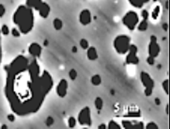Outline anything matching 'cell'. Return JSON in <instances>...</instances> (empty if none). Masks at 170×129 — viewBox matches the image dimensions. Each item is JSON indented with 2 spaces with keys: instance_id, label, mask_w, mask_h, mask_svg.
<instances>
[{
  "instance_id": "obj_5",
  "label": "cell",
  "mask_w": 170,
  "mask_h": 129,
  "mask_svg": "<svg viewBox=\"0 0 170 129\" xmlns=\"http://www.w3.org/2000/svg\"><path fill=\"white\" fill-rule=\"evenodd\" d=\"M140 79L144 86V94L147 97L151 96L152 94L153 88H154V81L151 76L148 75L147 72H141L140 74Z\"/></svg>"
},
{
  "instance_id": "obj_26",
  "label": "cell",
  "mask_w": 170,
  "mask_h": 129,
  "mask_svg": "<svg viewBox=\"0 0 170 129\" xmlns=\"http://www.w3.org/2000/svg\"><path fill=\"white\" fill-rule=\"evenodd\" d=\"M80 46L83 48V49H88L89 47V45H88V41L86 40V39H82L80 41Z\"/></svg>"
},
{
  "instance_id": "obj_41",
  "label": "cell",
  "mask_w": 170,
  "mask_h": 129,
  "mask_svg": "<svg viewBox=\"0 0 170 129\" xmlns=\"http://www.w3.org/2000/svg\"><path fill=\"white\" fill-rule=\"evenodd\" d=\"M166 114H168V106H166Z\"/></svg>"
},
{
  "instance_id": "obj_36",
  "label": "cell",
  "mask_w": 170,
  "mask_h": 129,
  "mask_svg": "<svg viewBox=\"0 0 170 129\" xmlns=\"http://www.w3.org/2000/svg\"><path fill=\"white\" fill-rule=\"evenodd\" d=\"M98 128H100V129H101V128H104V129H105V128H107V125H105V124H101V125H99V126H98Z\"/></svg>"
},
{
  "instance_id": "obj_11",
  "label": "cell",
  "mask_w": 170,
  "mask_h": 129,
  "mask_svg": "<svg viewBox=\"0 0 170 129\" xmlns=\"http://www.w3.org/2000/svg\"><path fill=\"white\" fill-rule=\"evenodd\" d=\"M42 52V48L41 46L37 44V42H32V44L28 46V53L32 57V58H40Z\"/></svg>"
},
{
  "instance_id": "obj_24",
  "label": "cell",
  "mask_w": 170,
  "mask_h": 129,
  "mask_svg": "<svg viewBox=\"0 0 170 129\" xmlns=\"http://www.w3.org/2000/svg\"><path fill=\"white\" fill-rule=\"evenodd\" d=\"M0 31H1V34H3V35H9L10 32L9 26L7 25H3L1 26V29H0Z\"/></svg>"
},
{
  "instance_id": "obj_17",
  "label": "cell",
  "mask_w": 170,
  "mask_h": 129,
  "mask_svg": "<svg viewBox=\"0 0 170 129\" xmlns=\"http://www.w3.org/2000/svg\"><path fill=\"white\" fill-rule=\"evenodd\" d=\"M148 21L147 20H142L140 23H138L137 25V29L141 32H144L148 29Z\"/></svg>"
},
{
  "instance_id": "obj_9",
  "label": "cell",
  "mask_w": 170,
  "mask_h": 129,
  "mask_svg": "<svg viewBox=\"0 0 170 129\" xmlns=\"http://www.w3.org/2000/svg\"><path fill=\"white\" fill-rule=\"evenodd\" d=\"M126 63L136 65L139 63V59L137 57V46L136 45H131L128 51V55L126 57Z\"/></svg>"
},
{
  "instance_id": "obj_23",
  "label": "cell",
  "mask_w": 170,
  "mask_h": 129,
  "mask_svg": "<svg viewBox=\"0 0 170 129\" xmlns=\"http://www.w3.org/2000/svg\"><path fill=\"white\" fill-rule=\"evenodd\" d=\"M107 128H121V125H120V124H118L115 120H111L107 125Z\"/></svg>"
},
{
  "instance_id": "obj_18",
  "label": "cell",
  "mask_w": 170,
  "mask_h": 129,
  "mask_svg": "<svg viewBox=\"0 0 170 129\" xmlns=\"http://www.w3.org/2000/svg\"><path fill=\"white\" fill-rule=\"evenodd\" d=\"M90 81H91V84L93 86H99V85H101V83H102V78L99 75H94L93 76L91 77Z\"/></svg>"
},
{
  "instance_id": "obj_31",
  "label": "cell",
  "mask_w": 170,
  "mask_h": 129,
  "mask_svg": "<svg viewBox=\"0 0 170 129\" xmlns=\"http://www.w3.org/2000/svg\"><path fill=\"white\" fill-rule=\"evenodd\" d=\"M6 13V9H5V6L3 4H0V18L3 17Z\"/></svg>"
},
{
  "instance_id": "obj_37",
  "label": "cell",
  "mask_w": 170,
  "mask_h": 129,
  "mask_svg": "<svg viewBox=\"0 0 170 129\" xmlns=\"http://www.w3.org/2000/svg\"><path fill=\"white\" fill-rule=\"evenodd\" d=\"M155 103H156V105H160V104H161L159 98H156V100H155Z\"/></svg>"
},
{
  "instance_id": "obj_28",
  "label": "cell",
  "mask_w": 170,
  "mask_h": 129,
  "mask_svg": "<svg viewBox=\"0 0 170 129\" xmlns=\"http://www.w3.org/2000/svg\"><path fill=\"white\" fill-rule=\"evenodd\" d=\"M11 34H12V36L13 37H16V38H18V37H20L21 36V32L19 31V29L18 28H12V30H11Z\"/></svg>"
},
{
  "instance_id": "obj_3",
  "label": "cell",
  "mask_w": 170,
  "mask_h": 129,
  "mask_svg": "<svg viewBox=\"0 0 170 129\" xmlns=\"http://www.w3.org/2000/svg\"><path fill=\"white\" fill-rule=\"evenodd\" d=\"M131 45V38L127 35H118L114 40V48L119 55H125L128 53Z\"/></svg>"
},
{
  "instance_id": "obj_21",
  "label": "cell",
  "mask_w": 170,
  "mask_h": 129,
  "mask_svg": "<svg viewBox=\"0 0 170 129\" xmlns=\"http://www.w3.org/2000/svg\"><path fill=\"white\" fill-rule=\"evenodd\" d=\"M159 14H160V6H156L154 8L152 13H151V17L153 20H157L159 17Z\"/></svg>"
},
{
  "instance_id": "obj_12",
  "label": "cell",
  "mask_w": 170,
  "mask_h": 129,
  "mask_svg": "<svg viewBox=\"0 0 170 129\" xmlns=\"http://www.w3.org/2000/svg\"><path fill=\"white\" fill-rule=\"evenodd\" d=\"M91 12L88 10H83L80 12V15H79V22L81 23V25L83 26H88L91 23Z\"/></svg>"
},
{
  "instance_id": "obj_1",
  "label": "cell",
  "mask_w": 170,
  "mask_h": 129,
  "mask_svg": "<svg viewBox=\"0 0 170 129\" xmlns=\"http://www.w3.org/2000/svg\"><path fill=\"white\" fill-rule=\"evenodd\" d=\"M5 70L4 92L10 110L20 117L37 113L54 86L51 74L37 59L23 55L13 59Z\"/></svg>"
},
{
  "instance_id": "obj_8",
  "label": "cell",
  "mask_w": 170,
  "mask_h": 129,
  "mask_svg": "<svg viewBox=\"0 0 170 129\" xmlns=\"http://www.w3.org/2000/svg\"><path fill=\"white\" fill-rule=\"evenodd\" d=\"M160 52H161V48L159 44L157 42V38L154 35L151 36L150 45H148V56L155 59L160 55Z\"/></svg>"
},
{
  "instance_id": "obj_19",
  "label": "cell",
  "mask_w": 170,
  "mask_h": 129,
  "mask_svg": "<svg viewBox=\"0 0 170 129\" xmlns=\"http://www.w3.org/2000/svg\"><path fill=\"white\" fill-rule=\"evenodd\" d=\"M53 26H54L55 30H60L61 28H62V26H63L62 20H60L59 18H55L54 20V22H53Z\"/></svg>"
},
{
  "instance_id": "obj_27",
  "label": "cell",
  "mask_w": 170,
  "mask_h": 129,
  "mask_svg": "<svg viewBox=\"0 0 170 129\" xmlns=\"http://www.w3.org/2000/svg\"><path fill=\"white\" fill-rule=\"evenodd\" d=\"M146 128H151V129H158L159 128V126H158V124H155L154 123V121H151V123H148L146 126H145Z\"/></svg>"
},
{
  "instance_id": "obj_16",
  "label": "cell",
  "mask_w": 170,
  "mask_h": 129,
  "mask_svg": "<svg viewBox=\"0 0 170 129\" xmlns=\"http://www.w3.org/2000/svg\"><path fill=\"white\" fill-rule=\"evenodd\" d=\"M128 1L133 7H134V8L141 9V8H143L146 4L150 2L151 0H128Z\"/></svg>"
},
{
  "instance_id": "obj_20",
  "label": "cell",
  "mask_w": 170,
  "mask_h": 129,
  "mask_svg": "<svg viewBox=\"0 0 170 129\" xmlns=\"http://www.w3.org/2000/svg\"><path fill=\"white\" fill-rule=\"evenodd\" d=\"M94 105H95V107L97 109V110L100 111V110L103 109V99H102L101 97H97V98L95 99Z\"/></svg>"
},
{
  "instance_id": "obj_32",
  "label": "cell",
  "mask_w": 170,
  "mask_h": 129,
  "mask_svg": "<svg viewBox=\"0 0 170 129\" xmlns=\"http://www.w3.org/2000/svg\"><path fill=\"white\" fill-rule=\"evenodd\" d=\"M141 15H142V17H143L144 20H148V16H150V14H148V11L143 10L142 12H141Z\"/></svg>"
},
{
  "instance_id": "obj_39",
  "label": "cell",
  "mask_w": 170,
  "mask_h": 129,
  "mask_svg": "<svg viewBox=\"0 0 170 129\" xmlns=\"http://www.w3.org/2000/svg\"><path fill=\"white\" fill-rule=\"evenodd\" d=\"M163 27H164V29H166H166H167V25H166V24H165V25H164V26H163Z\"/></svg>"
},
{
  "instance_id": "obj_10",
  "label": "cell",
  "mask_w": 170,
  "mask_h": 129,
  "mask_svg": "<svg viewBox=\"0 0 170 129\" xmlns=\"http://www.w3.org/2000/svg\"><path fill=\"white\" fill-rule=\"evenodd\" d=\"M68 92V82L66 79H61L56 86V94L60 98H64Z\"/></svg>"
},
{
  "instance_id": "obj_13",
  "label": "cell",
  "mask_w": 170,
  "mask_h": 129,
  "mask_svg": "<svg viewBox=\"0 0 170 129\" xmlns=\"http://www.w3.org/2000/svg\"><path fill=\"white\" fill-rule=\"evenodd\" d=\"M50 6H49L46 2H43L40 7V9L38 10L40 16L42 18H47L50 14Z\"/></svg>"
},
{
  "instance_id": "obj_29",
  "label": "cell",
  "mask_w": 170,
  "mask_h": 129,
  "mask_svg": "<svg viewBox=\"0 0 170 129\" xmlns=\"http://www.w3.org/2000/svg\"><path fill=\"white\" fill-rule=\"evenodd\" d=\"M163 89H164L165 92L166 94H168V79L166 78V80H164V82H163Z\"/></svg>"
},
{
  "instance_id": "obj_14",
  "label": "cell",
  "mask_w": 170,
  "mask_h": 129,
  "mask_svg": "<svg viewBox=\"0 0 170 129\" xmlns=\"http://www.w3.org/2000/svg\"><path fill=\"white\" fill-rule=\"evenodd\" d=\"M88 52H87V57H88V59L89 60H96L98 59V52H97V50L95 47L93 46H90L88 47Z\"/></svg>"
},
{
  "instance_id": "obj_33",
  "label": "cell",
  "mask_w": 170,
  "mask_h": 129,
  "mask_svg": "<svg viewBox=\"0 0 170 129\" xmlns=\"http://www.w3.org/2000/svg\"><path fill=\"white\" fill-rule=\"evenodd\" d=\"M154 61H155L154 58H152V57H151V56H148V59H147V62H148V64H150V65H153V64H154Z\"/></svg>"
},
{
  "instance_id": "obj_30",
  "label": "cell",
  "mask_w": 170,
  "mask_h": 129,
  "mask_svg": "<svg viewBox=\"0 0 170 129\" xmlns=\"http://www.w3.org/2000/svg\"><path fill=\"white\" fill-rule=\"evenodd\" d=\"M45 124H46L47 126L53 125V124H54V119H53V117H48V118L46 119V121H45Z\"/></svg>"
},
{
  "instance_id": "obj_7",
  "label": "cell",
  "mask_w": 170,
  "mask_h": 129,
  "mask_svg": "<svg viewBox=\"0 0 170 129\" xmlns=\"http://www.w3.org/2000/svg\"><path fill=\"white\" fill-rule=\"evenodd\" d=\"M77 121L80 124V125L83 126H91L92 120H91V110L88 106H85L82 109L78 114V118Z\"/></svg>"
},
{
  "instance_id": "obj_4",
  "label": "cell",
  "mask_w": 170,
  "mask_h": 129,
  "mask_svg": "<svg viewBox=\"0 0 170 129\" xmlns=\"http://www.w3.org/2000/svg\"><path fill=\"white\" fill-rule=\"evenodd\" d=\"M122 23L123 25L130 29L131 31L136 29V27L137 26L138 23H139V17L138 14L133 11H130L127 12L125 15L122 18Z\"/></svg>"
},
{
  "instance_id": "obj_6",
  "label": "cell",
  "mask_w": 170,
  "mask_h": 129,
  "mask_svg": "<svg viewBox=\"0 0 170 129\" xmlns=\"http://www.w3.org/2000/svg\"><path fill=\"white\" fill-rule=\"evenodd\" d=\"M138 114L136 115V114L133 113V115L128 114L127 116H125V118L122 120V125H121V127H123V128H132V127L142 128V127H145L143 121H139L136 120V116H139Z\"/></svg>"
},
{
  "instance_id": "obj_40",
  "label": "cell",
  "mask_w": 170,
  "mask_h": 129,
  "mask_svg": "<svg viewBox=\"0 0 170 129\" xmlns=\"http://www.w3.org/2000/svg\"><path fill=\"white\" fill-rule=\"evenodd\" d=\"M1 127H2V128H8V126H7V125H2Z\"/></svg>"
},
{
  "instance_id": "obj_38",
  "label": "cell",
  "mask_w": 170,
  "mask_h": 129,
  "mask_svg": "<svg viewBox=\"0 0 170 129\" xmlns=\"http://www.w3.org/2000/svg\"><path fill=\"white\" fill-rule=\"evenodd\" d=\"M73 53L77 52V48H76V47H73Z\"/></svg>"
},
{
  "instance_id": "obj_22",
  "label": "cell",
  "mask_w": 170,
  "mask_h": 129,
  "mask_svg": "<svg viewBox=\"0 0 170 129\" xmlns=\"http://www.w3.org/2000/svg\"><path fill=\"white\" fill-rule=\"evenodd\" d=\"M76 124H77V120H76L74 117L70 116V117L68 119V125H69L70 128H73V127H75Z\"/></svg>"
},
{
  "instance_id": "obj_2",
  "label": "cell",
  "mask_w": 170,
  "mask_h": 129,
  "mask_svg": "<svg viewBox=\"0 0 170 129\" xmlns=\"http://www.w3.org/2000/svg\"><path fill=\"white\" fill-rule=\"evenodd\" d=\"M12 21L21 33L24 35L28 34L34 27L33 9L26 5H20L13 13Z\"/></svg>"
},
{
  "instance_id": "obj_25",
  "label": "cell",
  "mask_w": 170,
  "mask_h": 129,
  "mask_svg": "<svg viewBox=\"0 0 170 129\" xmlns=\"http://www.w3.org/2000/svg\"><path fill=\"white\" fill-rule=\"evenodd\" d=\"M69 76L72 80H75L77 77V72L75 71V69H72L69 72Z\"/></svg>"
},
{
  "instance_id": "obj_34",
  "label": "cell",
  "mask_w": 170,
  "mask_h": 129,
  "mask_svg": "<svg viewBox=\"0 0 170 129\" xmlns=\"http://www.w3.org/2000/svg\"><path fill=\"white\" fill-rule=\"evenodd\" d=\"M2 61V42H1V31H0V64Z\"/></svg>"
},
{
  "instance_id": "obj_15",
  "label": "cell",
  "mask_w": 170,
  "mask_h": 129,
  "mask_svg": "<svg viewBox=\"0 0 170 129\" xmlns=\"http://www.w3.org/2000/svg\"><path fill=\"white\" fill-rule=\"evenodd\" d=\"M43 3L42 0H26V6H28L29 8L34 9L38 11V10L40 9V7L41 6V4Z\"/></svg>"
},
{
  "instance_id": "obj_35",
  "label": "cell",
  "mask_w": 170,
  "mask_h": 129,
  "mask_svg": "<svg viewBox=\"0 0 170 129\" xmlns=\"http://www.w3.org/2000/svg\"><path fill=\"white\" fill-rule=\"evenodd\" d=\"M8 120L10 121H11V123H13L14 121H15V114H9L8 115Z\"/></svg>"
}]
</instances>
